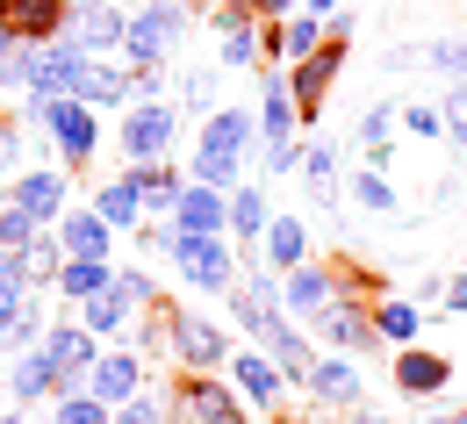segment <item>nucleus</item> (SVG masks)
Wrapping results in <instances>:
<instances>
[{
	"label": "nucleus",
	"mask_w": 467,
	"mask_h": 424,
	"mask_svg": "<svg viewBox=\"0 0 467 424\" xmlns=\"http://www.w3.org/2000/svg\"><path fill=\"white\" fill-rule=\"evenodd\" d=\"M180 129H187L180 101H166V94L130 101V109H122V122H116L122 159H130V166H144V159H173V151H180Z\"/></svg>",
	"instance_id": "obj_1"
},
{
	"label": "nucleus",
	"mask_w": 467,
	"mask_h": 424,
	"mask_svg": "<svg viewBox=\"0 0 467 424\" xmlns=\"http://www.w3.org/2000/svg\"><path fill=\"white\" fill-rule=\"evenodd\" d=\"M79 72H87V51L72 44V36H44V44H22V58H15V94H79Z\"/></svg>",
	"instance_id": "obj_2"
},
{
	"label": "nucleus",
	"mask_w": 467,
	"mask_h": 424,
	"mask_svg": "<svg viewBox=\"0 0 467 424\" xmlns=\"http://www.w3.org/2000/svg\"><path fill=\"white\" fill-rule=\"evenodd\" d=\"M180 36H187V7L180 0H144L130 15V36H122V58L130 65H173Z\"/></svg>",
	"instance_id": "obj_3"
},
{
	"label": "nucleus",
	"mask_w": 467,
	"mask_h": 424,
	"mask_svg": "<svg viewBox=\"0 0 467 424\" xmlns=\"http://www.w3.org/2000/svg\"><path fill=\"white\" fill-rule=\"evenodd\" d=\"M166 259L180 266V281H187V288H209V295H223V288L237 281V259H231V244H223V231H216V238H194V231H173Z\"/></svg>",
	"instance_id": "obj_4"
},
{
	"label": "nucleus",
	"mask_w": 467,
	"mask_h": 424,
	"mask_svg": "<svg viewBox=\"0 0 467 424\" xmlns=\"http://www.w3.org/2000/svg\"><path fill=\"white\" fill-rule=\"evenodd\" d=\"M65 36L87 51V58H122V36H130V15H122L116 0H79L72 15H65Z\"/></svg>",
	"instance_id": "obj_5"
},
{
	"label": "nucleus",
	"mask_w": 467,
	"mask_h": 424,
	"mask_svg": "<svg viewBox=\"0 0 467 424\" xmlns=\"http://www.w3.org/2000/svg\"><path fill=\"white\" fill-rule=\"evenodd\" d=\"M346 44H352V36H331V29H324V44H317L309 58H295V65H288V94H295V109H309V116L324 109L331 79L346 72Z\"/></svg>",
	"instance_id": "obj_6"
},
{
	"label": "nucleus",
	"mask_w": 467,
	"mask_h": 424,
	"mask_svg": "<svg viewBox=\"0 0 467 424\" xmlns=\"http://www.w3.org/2000/svg\"><path fill=\"white\" fill-rule=\"evenodd\" d=\"M166 353H173L180 367H194V374H209V367L231 360V331L209 324V316H173V324H166Z\"/></svg>",
	"instance_id": "obj_7"
},
{
	"label": "nucleus",
	"mask_w": 467,
	"mask_h": 424,
	"mask_svg": "<svg viewBox=\"0 0 467 424\" xmlns=\"http://www.w3.org/2000/svg\"><path fill=\"white\" fill-rule=\"evenodd\" d=\"M7 202H15V209H29V216H36L44 231H51L65 209H72V187H65L58 166H22V173L7 181Z\"/></svg>",
	"instance_id": "obj_8"
},
{
	"label": "nucleus",
	"mask_w": 467,
	"mask_h": 424,
	"mask_svg": "<svg viewBox=\"0 0 467 424\" xmlns=\"http://www.w3.org/2000/svg\"><path fill=\"white\" fill-rule=\"evenodd\" d=\"M317 331H324V346H331V353H352V360H367V353L381 346L374 316H367V309H352V295H338L331 309H317Z\"/></svg>",
	"instance_id": "obj_9"
},
{
	"label": "nucleus",
	"mask_w": 467,
	"mask_h": 424,
	"mask_svg": "<svg viewBox=\"0 0 467 424\" xmlns=\"http://www.w3.org/2000/svg\"><path fill=\"white\" fill-rule=\"evenodd\" d=\"M173 418H187V424H244V410L231 403V388H223V381L187 374V381L173 388Z\"/></svg>",
	"instance_id": "obj_10"
},
{
	"label": "nucleus",
	"mask_w": 467,
	"mask_h": 424,
	"mask_svg": "<svg viewBox=\"0 0 467 424\" xmlns=\"http://www.w3.org/2000/svg\"><path fill=\"white\" fill-rule=\"evenodd\" d=\"M173 231H194V238H216V231H231V194H223V187L187 181V187L173 194Z\"/></svg>",
	"instance_id": "obj_11"
},
{
	"label": "nucleus",
	"mask_w": 467,
	"mask_h": 424,
	"mask_svg": "<svg viewBox=\"0 0 467 424\" xmlns=\"http://www.w3.org/2000/svg\"><path fill=\"white\" fill-rule=\"evenodd\" d=\"M338 295H346V281L324 274V266H309V259L281 274V309H288V316H317V309H331Z\"/></svg>",
	"instance_id": "obj_12"
},
{
	"label": "nucleus",
	"mask_w": 467,
	"mask_h": 424,
	"mask_svg": "<svg viewBox=\"0 0 467 424\" xmlns=\"http://www.w3.org/2000/svg\"><path fill=\"white\" fill-rule=\"evenodd\" d=\"M44 353H51V367L65 374V388H79L87 367L101 360V338H94L87 324H51V331H44Z\"/></svg>",
	"instance_id": "obj_13"
},
{
	"label": "nucleus",
	"mask_w": 467,
	"mask_h": 424,
	"mask_svg": "<svg viewBox=\"0 0 467 424\" xmlns=\"http://www.w3.org/2000/svg\"><path fill=\"white\" fill-rule=\"evenodd\" d=\"M446 381H453V360H446V353H424V346H396V396L424 403V396H439Z\"/></svg>",
	"instance_id": "obj_14"
},
{
	"label": "nucleus",
	"mask_w": 467,
	"mask_h": 424,
	"mask_svg": "<svg viewBox=\"0 0 467 424\" xmlns=\"http://www.w3.org/2000/svg\"><path fill=\"white\" fill-rule=\"evenodd\" d=\"M51 396H65V374L51 367L44 346H29V353L15 360V374H7V403H15V410H29V403H51Z\"/></svg>",
	"instance_id": "obj_15"
},
{
	"label": "nucleus",
	"mask_w": 467,
	"mask_h": 424,
	"mask_svg": "<svg viewBox=\"0 0 467 424\" xmlns=\"http://www.w3.org/2000/svg\"><path fill=\"white\" fill-rule=\"evenodd\" d=\"M79 388H87V396H101V403L116 410V403H130V396L144 388V360H137V353H101V360L87 367V381H79Z\"/></svg>",
	"instance_id": "obj_16"
},
{
	"label": "nucleus",
	"mask_w": 467,
	"mask_h": 424,
	"mask_svg": "<svg viewBox=\"0 0 467 424\" xmlns=\"http://www.w3.org/2000/svg\"><path fill=\"white\" fill-rule=\"evenodd\" d=\"M79 101L87 109H130L137 101V87H130V65L122 58H87V72H79Z\"/></svg>",
	"instance_id": "obj_17"
},
{
	"label": "nucleus",
	"mask_w": 467,
	"mask_h": 424,
	"mask_svg": "<svg viewBox=\"0 0 467 424\" xmlns=\"http://www.w3.org/2000/svg\"><path fill=\"white\" fill-rule=\"evenodd\" d=\"M65 15H72V0H0V22H7L22 44H44V36H58Z\"/></svg>",
	"instance_id": "obj_18"
},
{
	"label": "nucleus",
	"mask_w": 467,
	"mask_h": 424,
	"mask_svg": "<svg viewBox=\"0 0 467 424\" xmlns=\"http://www.w3.org/2000/svg\"><path fill=\"white\" fill-rule=\"evenodd\" d=\"M259 353L281 367V381H295V388H302V381H309V367H317V353L302 346V331H288V309H281V316L259 331Z\"/></svg>",
	"instance_id": "obj_19"
},
{
	"label": "nucleus",
	"mask_w": 467,
	"mask_h": 424,
	"mask_svg": "<svg viewBox=\"0 0 467 424\" xmlns=\"http://www.w3.org/2000/svg\"><path fill=\"white\" fill-rule=\"evenodd\" d=\"M231 381H237V396H244L252 410H274V403H281V388H288V381H281V367L266 360V353H231Z\"/></svg>",
	"instance_id": "obj_20"
},
{
	"label": "nucleus",
	"mask_w": 467,
	"mask_h": 424,
	"mask_svg": "<svg viewBox=\"0 0 467 424\" xmlns=\"http://www.w3.org/2000/svg\"><path fill=\"white\" fill-rule=\"evenodd\" d=\"M51 231H58V244L72 252V259H109V244H116V231L94 216V202H87V209H65Z\"/></svg>",
	"instance_id": "obj_21"
},
{
	"label": "nucleus",
	"mask_w": 467,
	"mask_h": 424,
	"mask_svg": "<svg viewBox=\"0 0 467 424\" xmlns=\"http://www.w3.org/2000/svg\"><path fill=\"white\" fill-rule=\"evenodd\" d=\"M302 388H309L324 410H338V403L352 410V403H359V360H352V353H338V360H317Z\"/></svg>",
	"instance_id": "obj_22"
},
{
	"label": "nucleus",
	"mask_w": 467,
	"mask_h": 424,
	"mask_svg": "<svg viewBox=\"0 0 467 424\" xmlns=\"http://www.w3.org/2000/svg\"><path fill=\"white\" fill-rule=\"evenodd\" d=\"M122 173L144 194V216H173V194L187 187V173H180L173 159H144V166H122Z\"/></svg>",
	"instance_id": "obj_23"
},
{
	"label": "nucleus",
	"mask_w": 467,
	"mask_h": 424,
	"mask_svg": "<svg viewBox=\"0 0 467 424\" xmlns=\"http://www.w3.org/2000/svg\"><path fill=\"white\" fill-rule=\"evenodd\" d=\"M252 129H259V116H252V109H209V116H202V151H223V159H244Z\"/></svg>",
	"instance_id": "obj_24"
},
{
	"label": "nucleus",
	"mask_w": 467,
	"mask_h": 424,
	"mask_svg": "<svg viewBox=\"0 0 467 424\" xmlns=\"http://www.w3.org/2000/svg\"><path fill=\"white\" fill-rule=\"evenodd\" d=\"M94 216H101L109 231H137V223H144V194H137V181L116 173L109 187H94Z\"/></svg>",
	"instance_id": "obj_25"
},
{
	"label": "nucleus",
	"mask_w": 467,
	"mask_h": 424,
	"mask_svg": "<svg viewBox=\"0 0 467 424\" xmlns=\"http://www.w3.org/2000/svg\"><path fill=\"white\" fill-rule=\"evenodd\" d=\"M109 281H116V266H109V259H72V252H65V266H58V281H51V288H58V303H87V295H101Z\"/></svg>",
	"instance_id": "obj_26"
},
{
	"label": "nucleus",
	"mask_w": 467,
	"mask_h": 424,
	"mask_svg": "<svg viewBox=\"0 0 467 424\" xmlns=\"http://www.w3.org/2000/svg\"><path fill=\"white\" fill-rule=\"evenodd\" d=\"M259 129L266 137H288L295 129V94H288V72L266 58V87H259Z\"/></svg>",
	"instance_id": "obj_27"
},
{
	"label": "nucleus",
	"mask_w": 467,
	"mask_h": 424,
	"mask_svg": "<svg viewBox=\"0 0 467 424\" xmlns=\"http://www.w3.org/2000/svg\"><path fill=\"white\" fill-rule=\"evenodd\" d=\"M259 238H266V266H274V274H288V266L309 259V231H302L295 216H266V231H259Z\"/></svg>",
	"instance_id": "obj_28"
},
{
	"label": "nucleus",
	"mask_w": 467,
	"mask_h": 424,
	"mask_svg": "<svg viewBox=\"0 0 467 424\" xmlns=\"http://www.w3.org/2000/svg\"><path fill=\"white\" fill-rule=\"evenodd\" d=\"M79 309H87V331H94V338H122V331H130V309H137V303L122 295L116 281H109L101 295H87Z\"/></svg>",
	"instance_id": "obj_29"
},
{
	"label": "nucleus",
	"mask_w": 467,
	"mask_h": 424,
	"mask_svg": "<svg viewBox=\"0 0 467 424\" xmlns=\"http://www.w3.org/2000/svg\"><path fill=\"white\" fill-rule=\"evenodd\" d=\"M58 266H65L58 231H36V238L22 244V281H29V288H51V281H58Z\"/></svg>",
	"instance_id": "obj_30"
},
{
	"label": "nucleus",
	"mask_w": 467,
	"mask_h": 424,
	"mask_svg": "<svg viewBox=\"0 0 467 424\" xmlns=\"http://www.w3.org/2000/svg\"><path fill=\"white\" fill-rule=\"evenodd\" d=\"M302 181L317 202H338V144H309L302 151Z\"/></svg>",
	"instance_id": "obj_31"
},
{
	"label": "nucleus",
	"mask_w": 467,
	"mask_h": 424,
	"mask_svg": "<svg viewBox=\"0 0 467 424\" xmlns=\"http://www.w3.org/2000/svg\"><path fill=\"white\" fill-rule=\"evenodd\" d=\"M346 194L367 209V216H396V209H403V202H396V187L381 181L374 166H367V173H346Z\"/></svg>",
	"instance_id": "obj_32"
},
{
	"label": "nucleus",
	"mask_w": 467,
	"mask_h": 424,
	"mask_svg": "<svg viewBox=\"0 0 467 424\" xmlns=\"http://www.w3.org/2000/svg\"><path fill=\"white\" fill-rule=\"evenodd\" d=\"M374 331H381V346H417L424 316H417V303H381L374 309Z\"/></svg>",
	"instance_id": "obj_33"
},
{
	"label": "nucleus",
	"mask_w": 467,
	"mask_h": 424,
	"mask_svg": "<svg viewBox=\"0 0 467 424\" xmlns=\"http://www.w3.org/2000/svg\"><path fill=\"white\" fill-rule=\"evenodd\" d=\"M216 36H223V44H216V65H223V72H244V65L266 58V44L252 36V22H237V29H216Z\"/></svg>",
	"instance_id": "obj_34"
},
{
	"label": "nucleus",
	"mask_w": 467,
	"mask_h": 424,
	"mask_svg": "<svg viewBox=\"0 0 467 424\" xmlns=\"http://www.w3.org/2000/svg\"><path fill=\"white\" fill-rule=\"evenodd\" d=\"M266 216H274V209H266V194H259V187H231V231H237V238H259V231H266Z\"/></svg>",
	"instance_id": "obj_35"
},
{
	"label": "nucleus",
	"mask_w": 467,
	"mask_h": 424,
	"mask_svg": "<svg viewBox=\"0 0 467 424\" xmlns=\"http://www.w3.org/2000/svg\"><path fill=\"white\" fill-rule=\"evenodd\" d=\"M237 166H244V159H223V151H202V144H194V159H187V181L223 187V194H231V187H237Z\"/></svg>",
	"instance_id": "obj_36"
},
{
	"label": "nucleus",
	"mask_w": 467,
	"mask_h": 424,
	"mask_svg": "<svg viewBox=\"0 0 467 424\" xmlns=\"http://www.w3.org/2000/svg\"><path fill=\"white\" fill-rule=\"evenodd\" d=\"M116 410L101 403V396H87V388H65L58 396V424H109Z\"/></svg>",
	"instance_id": "obj_37"
},
{
	"label": "nucleus",
	"mask_w": 467,
	"mask_h": 424,
	"mask_svg": "<svg viewBox=\"0 0 467 424\" xmlns=\"http://www.w3.org/2000/svg\"><path fill=\"white\" fill-rule=\"evenodd\" d=\"M109 424H173V403H159V396L137 388L130 403H116V418H109Z\"/></svg>",
	"instance_id": "obj_38"
},
{
	"label": "nucleus",
	"mask_w": 467,
	"mask_h": 424,
	"mask_svg": "<svg viewBox=\"0 0 467 424\" xmlns=\"http://www.w3.org/2000/svg\"><path fill=\"white\" fill-rule=\"evenodd\" d=\"M44 223L29 216V209H15V202H0V252H22V244L36 238Z\"/></svg>",
	"instance_id": "obj_39"
},
{
	"label": "nucleus",
	"mask_w": 467,
	"mask_h": 424,
	"mask_svg": "<svg viewBox=\"0 0 467 424\" xmlns=\"http://www.w3.org/2000/svg\"><path fill=\"white\" fill-rule=\"evenodd\" d=\"M439 101H446V109H439V122H446V137H453V151L467 159V94H461V87H446Z\"/></svg>",
	"instance_id": "obj_40"
},
{
	"label": "nucleus",
	"mask_w": 467,
	"mask_h": 424,
	"mask_svg": "<svg viewBox=\"0 0 467 424\" xmlns=\"http://www.w3.org/2000/svg\"><path fill=\"white\" fill-rule=\"evenodd\" d=\"M116 288H122V295H130L137 309H144V303H159V281H151L144 266H116Z\"/></svg>",
	"instance_id": "obj_41"
},
{
	"label": "nucleus",
	"mask_w": 467,
	"mask_h": 424,
	"mask_svg": "<svg viewBox=\"0 0 467 424\" xmlns=\"http://www.w3.org/2000/svg\"><path fill=\"white\" fill-rule=\"evenodd\" d=\"M259 166L281 181V173H295L302 166V151H295V137H266V151H259Z\"/></svg>",
	"instance_id": "obj_42"
},
{
	"label": "nucleus",
	"mask_w": 467,
	"mask_h": 424,
	"mask_svg": "<svg viewBox=\"0 0 467 424\" xmlns=\"http://www.w3.org/2000/svg\"><path fill=\"white\" fill-rule=\"evenodd\" d=\"M187 101H180V116H209L216 109V87H209V72H187V87H180Z\"/></svg>",
	"instance_id": "obj_43"
},
{
	"label": "nucleus",
	"mask_w": 467,
	"mask_h": 424,
	"mask_svg": "<svg viewBox=\"0 0 467 424\" xmlns=\"http://www.w3.org/2000/svg\"><path fill=\"white\" fill-rule=\"evenodd\" d=\"M389 122H396V101H374V109L359 116V137H367V144H381V137H389Z\"/></svg>",
	"instance_id": "obj_44"
},
{
	"label": "nucleus",
	"mask_w": 467,
	"mask_h": 424,
	"mask_svg": "<svg viewBox=\"0 0 467 424\" xmlns=\"http://www.w3.org/2000/svg\"><path fill=\"white\" fill-rule=\"evenodd\" d=\"M15 173H22V137H15L7 122H0V187L15 181Z\"/></svg>",
	"instance_id": "obj_45"
},
{
	"label": "nucleus",
	"mask_w": 467,
	"mask_h": 424,
	"mask_svg": "<svg viewBox=\"0 0 467 424\" xmlns=\"http://www.w3.org/2000/svg\"><path fill=\"white\" fill-rule=\"evenodd\" d=\"M15 58H22V36H15V29H7V22H0V87H7V79H15Z\"/></svg>",
	"instance_id": "obj_46"
},
{
	"label": "nucleus",
	"mask_w": 467,
	"mask_h": 424,
	"mask_svg": "<svg viewBox=\"0 0 467 424\" xmlns=\"http://www.w3.org/2000/svg\"><path fill=\"white\" fill-rule=\"evenodd\" d=\"M403 122L417 129V137H439V129H446V122H439V109H403Z\"/></svg>",
	"instance_id": "obj_47"
},
{
	"label": "nucleus",
	"mask_w": 467,
	"mask_h": 424,
	"mask_svg": "<svg viewBox=\"0 0 467 424\" xmlns=\"http://www.w3.org/2000/svg\"><path fill=\"white\" fill-rule=\"evenodd\" d=\"M244 7H252V15H266V22H281V15H295L302 0H244Z\"/></svg>",
	"instance_id": "obj_48"
},
{
	"label": "nucleus",
	"mask_w": 467,
	"mask_h": 424,
	"mask_svg": "<svg viewBox=\"0 0 467 424\" xmlns=\"http://www.w3.org/2000/svg\"><path fill=\"white\" fill-rule=\"evenodd\" d=\"M446 309H453V316H467V274H461V281H446Z\"/></svg>",
	"instance_id": "obj_49"
},
{
	"label": "nucleus",
	"mask_w": 467,
	"mask_h": 424,
	"mask_svg": "<svg viewBox=\"0 0 467 424\" xmlns=\"http://www.w3.org/2000/svg\"><path fill=\"white\" fill-rule=\"evenodd\" d=\"M302 7H309V15H338V0H302Z\"/></svg>",
	"instance_id": "obj_50"
},
{
	"label": "nucleus",
	"mask_w": 467,
	"mask_h": 424,
	"mask_svg": "<svg viewBox=\"0 0 467 424\" xmlns=\"http://www.w3.org/2000/svg\"><path fill=\"white\" fill-rule=\"evenodd\" d=\"M352 424H389V418H374V410H359V418H352Z\"/></svg>",
	"instance_id": "obj_51"
},
{
	"label": "nucleus",
	"mask_w": 467,
	"mask_h": 424,
	"mask_svg": "<svg viewBox=\"0 0 467 424\" xmlns=\"http://www.w3.org/2000/svg\"><path fill=\"white\" fill-rule=\"evenodd\" d=\"M431 424H453V410H431Z\"/></svg>",
	"instance_id": "obj_52"
},
{
	"label": "nucleus",
	"mask_w": 467,
	"mask_h": 424,
	"mask_svg": "<svg viewBox=\"0 0 467 424\" xmlns=\"http://www.w3.org/2000/svg\"><path fill=\"white\" fill-rule=\"evenodd\" d=\"M453 424H467V410H453Z\"/></svg>",
	"instance_id": "obj_53"
},
{
	"label": "nucleus",
	"mask_w": 467,
	"mask_h": 424,
	"mask_svg": "<svg viewBox=\"0 0 467 424\" xmlns=\"http://www.w3.org/2000/svg\"><path fill=\"white\" fill-rule=\"evenodd\" d=\"M317 424H338V418H317Z\"/></svg>",
	"instance_id": "obj_54"
},
{
	"label": "nucleus",
	"mask_w": 467,
	"mask_h": 424,
	"mask_svg": "<svg viewBox=\"0 0 467 424\" xmlns=\"http://www.w3.org/2000/svg\"><path fill=\"white\" fill-rule=\"evenodd\" d=\"M72 7H79V0H72Z\"/></svg>",
	"instance_id": "obj_55"
},
{
	"label": "nucleus",
	"mask_w": 467,
	"mask_h": 424,
	"mask_svg": "<svg viewBox=\"0 0 467 424\" xmlns=\"http://www.w3.org/2000/svg\"><path fill=\"white\" fill-rule=\"evenodd\" d=\"M281 424H288V418H281Z\"/></svg>",
	"instance_id": "obj_56"
}]
</instances>
